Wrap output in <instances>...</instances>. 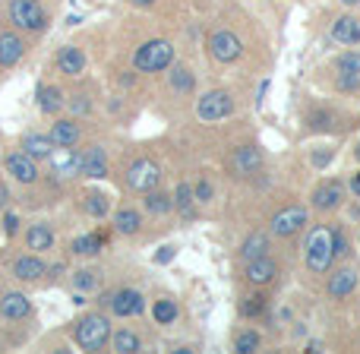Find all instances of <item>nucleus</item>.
<instances>
[{"label": "nucleus", "mask_w": 360, "mask_h": 354, "mask_svg": "<svg viewBox=\"0 0 360 354\" xmlns=\"http://www.w3.org/2000/svg\"><path fill=\"white\" fill-rule=\"evenodd\" d=\"M73 342L82 351H101L111 345V320L105 313H86L73 323Z\"/></svg>", "instance_id": "1"}, {"label": "nucleus", "mask_w": 360, "mask_h": 354, "mask_svg": "<svg viewBox=\"0 0 360 354\" xmlns=\"http://www.w3.org/2000/svg\"><path fill=\"white\" fill-rule=\"evenodd\" d=\"M332 260H335V253H332V231L326 228V225L310 228V234H307V241H304L307 269H310L313 275H326L332 269Z\"/></svg>", "instance_id": "2"}, {"label": "nucleus", "mask_w": 360, "mask_h": 354, "mask_svg": "<svg viewBox=\"0 0 360 354\" xmlns=\"http://www.w3.org/2000/svg\"><path fill=\"white\" fill-rule=\"evenodd\" d=\"M174 63V44L165 38H152V42L139 44L133 51V70L136 73H165Z\"/></svg>", "instance_id": "3"}, {"label": "nucleus", "mask_w": 360, "mask_h": 354, "mask_svg": "<svg viewBox=\"0 0 360 354\" xmlns=\"http://www.w3.org/2000/svg\"><path fill=\"white\" fill-rule=\"evenodd\" d=\"M6 13H10V23L22 32H41L48 25V13L38 0H10Z\"/></svg>", "instance_id": "4"}, {"label": "nucleus", "mask_w": 360, "mask_h": 354, "mask_svg": "<svg viewBox=\"0 0 360 354\" xmlns=\"http://www.w3.org/2000/svg\"><path fill=\"white\" fill-rule=\"evenodd\" d=\"M205 51H209V57L215 63H234V61H240V54H243V42L234 35V32L215 29V32H209V38H205Z\"/></svg>", "instance_id": "5"}, {"label": "nucleus", "mask_w": 360, "mask_h": 354, "mask_svg": "<svg viewBox=\"0 0 360 354\" xmlns=\"http://www.w3.org/2000/svg\"><path fill=\"white\" fill-rule=\"evenodd\" d=\"M231 111H234V99H231V92H224V89H212V92H205L202 99L196 101V118L202 120V124H215V120L231 118Z\"/></svg>", "instance_id": "6"}, {"label": "nucleus", "mask_w": 360, "mask_h": 354, "mask_svg": "<svg viewBox=\"0 0 360 354\" xmlns=\"http://www.w3.org/2000/svg\"><path fill=\"white\" fill-rule=\"evenodd\" d=\"M310 225V215H307L304 206H285L281 212H275L272 222H269V234L272 237H294Z\"/></svg>", "instance_id": "7"}, {"label": "nucleus", "mask_w": 360, "mask_h": 354, "mask_svg": "<svg viewBox=\"0 0 360 354\" xmlns=\"http://www.w3.org/2000/svg\"><path fill=\"white\" fill-rule=\"evenodd\" d=\"M101 304H105L108 310H111L114 317H120V320L143 317V310H146V298L139 291H133V288H120V291L101 294Z\"/></svg>", "instance_id": "8"}, {"label": "nucleus", "mask_w": 360, "mask_h": 354, "mask_svg": "<svg viewBox=\"0 0 360 354\" xmlns=\"http://www.w3.org/2000/svg\"><path fill=\"white\" fill-rule=\"evenodd\" d=\"M158 184H162V168H158V162H152V158H139V162H133L130 168H127V187H130L133 193H149V190H155Z\"/></svg>", "instance_id": "9"}, {"label": "nucleus", "mask_w": 360, "mask_h": 354, "mask_svg": "<svg viewBox=\"0 0 360 354\" xmlns=\"http://www.w3.org/2000/svg\"><path fill=\"white\" fill-rule=\"evenodd\" d=\"M310 203H313V209H316V212H335V209H342V203H345V184H342V180H323V184L313 187Z\"/></svg>", "instance_id": "10"}, {"label": "nucleus", "mask_w": 360, "mask_h": 354, "mask_svg": "<svg viewBox=\"0 0 360 354\" xmlns=\"http://www.w3.org/2000/svg\"><path fill=\"white\" fill-rule=\"evenodd\" d=\"M4 171L16 180V184H35V180H38V162L25 156L22 149H19V152H6V156H4Z\"/></svg>", "instance_id": "11"}, {"label": "nucleus", "mask_w": 360, "mask_h": 354, "mask_svg": "<svg viewBox=\"0 0 360 354\" xmlns=\"http://www.w3.org/2000/svg\"><path fill=\"white\" fill-rule=\"evenodd\" d=\"M357 282H360L357 269L354 266H342V269H335V272L329 275V282H326V294H329L332 301H345V298H351V294L357 291Z\"/></svg>", "instance_id": "12"}, {"label": "nucleus", "mask_w": 360, "mask_h": 354, "mask_svg": "<svg viewBox=\"0 0 360 354\" xmlns=\"http://www.w3.org/2000/svg\"><path fill=\"white\" fill-rule=\"evenodd\" d=\"M231 171L240 177H250V175H259L262 165H266V158H262V152L256 149V146H240V149L231 152Z\"/></svg>", "instance_id": "13"}, {"label": "nucleus", "mask_w": 360, "mask_h": 354, "mask_svg": "<svg viewBox=\"0 0 360 354\" xmlns=\"http://www.w3.org/2000/svg\"><path fill=\"white\" fill-rule=\"evenodd\" d=\"M243 279H247L250 285H256V288L272 285V282L278 279V263H275L269 253L266 256H256V260L247 263V269H243Z\"/></svg>", "instance_id": "14"}, {"label": "nucleus", "mask_w": 360, "mask_h": 354, "mask_svg": "<svg viewBox=\"0 0 360 354\" xmlns=\"http://www.w3.org/2000/svg\"><path fill=\"white\" fill-rule=\"evenodd\" d=\"M0 317L10 320V323H19V320L32 317V301L25 298L22 291H6L0 298Z\"/></svg>", "instance_id": "15"}, {"label": "nucleus", "mask_w": 360, "mask_h": 354, "mask_svg": "<svg viewBox=\"0 0 360 354\" xmlns=\"http://www.w3.org/2000/svg\"><path fill=\"white\" fill-rule=\"evenodd\" d=\"M79 175L82 177H108V156L101 146H89L86 152H79Z\"/></svg>", "instance_id": "16"}, {"label": "nucleus", "mask_w": 360, "mask_h": 354, "mask_svg": "<svg viewBox=\"0 0 360 354\" xmlns=\"http://www.w3.org/2000/svg\"><path fill=\"white\" fill-rule=\"evenodd\" d=\"M25 57V42L16 32H0V70H13Z\"/></svg>", "instance_id": "17"}, {"label": "nucleus", "mask_w": 360, "mask_h": 354, "mask_svg": "<svg viewBox=\"0 0 360 354\" xmlns=\"http://www.w3.org/2000/svg\"><path fill=\"white\" fill-rule=\"evenodd\" d=\"M332 42L342 48H357L360 44V19L357 16H338L332 23Z\"/></svg>", "instance_id": "18"}, {"label": "nucleus", "mask_w": 360, "mask_h": 354, "mask_svg": "<svg viewBox=\"0 0 360 354\" xmlns=\"http://www.w3.org/2000/svg\"><path fill=\"white\" fill-rule=\"evenodd\" d=\"M51 143L57 146V149H73L76 143H79V124L70 118H57L54 124H51Z\"/></svg>", "instance_id": "19"}, {"label": "nucleus", "mask_w": 360, "mask_h": 354, "mask_svg": "<svg viewBox=\"0 0 360 354\" xmlns=\"http://www.w3.org/2000/svg\"><path fill=\"white\" fill-rule=\"evenodd\" d=\"M19 149H22L29 158H35V162H48L51 152H54L57 146L51 143L48 133H25L22 143H19Z\"/></svg>", "instance_id": "20"}, {"label": "nucleus", "mask_w": 360, "mask_h": 354, "mask_svg": "<svg viewBox=\"0 0 360 354\" xmlns=\"http://www.w3.org/2000/svg\"><path fill=\"white\" fill-rule=\"evenodd\" d=\"M44 272H48V266H44V260L38 253L19 256V260L13 263V275H16L19 282H38V279H44Z\"/></svg>", "instance_id": "21"}, {"label": "nucleus", "mask_w": 360, "mask_h": 354, "mask_svg": "<svg viewBox=\"0 0 360 354\" xmlns=\"http://www.w3.org/2000/svg\"><path fill=\"white\" fill-rule=\"evenodd\" d=\"M57 70L67 76H82L86 73V54L73 44H67V48L57 51Z\"/></svg>", "instance_id": "22"}, {"label": "nucleus", "mask_w": 360, "mask_h": 354, "mask_svg": "<svg viewBox=\"0 0 360 354\" xmlns=\"http://www.w3.org/2000/svg\"><path fill=\"white\" fill-rule=\"evenodd\" d=\"M35 99H38V111L51 114V118H54L57 111H63V105H67V99H63V92L57 86H38Z\"/></svg>", "instance_id": "23"}, {"label": "nucleus", "mask_w": 360, "mask_h": 354, "mask_svg": "<svg viewBox=\"0 0 360 354\" xmlns=\"http://www.w3.org/2000/svg\"><path fill=\"white\" fill-rule=\"evenodd\" d=\"M54 247V231H51V225L38 222L32 225L29 231H25V250H35V253H44V250Z\"/></svg>", "instance_id": "24"}, {"label": "nucleus", "mask_w": 360, "mask_h": 354, "mask_svg": "<svg viewBox=\"0 0 360 354\" xmlns=\"http://www.w3.org/2000/svg\"><path fill=\"white\" fill-rule=\"evenodd\" d=\"M143 206H146V212H149V215H171V212H174V196H171L168 190H149L146 193V199H143Z\"/></svg>", "instance_id": "25"}, {"label": "nucleus", "mask_w": 360, "mask_h": 354, "mask_svg": "<svg viewBox=\"0 0 360 354\" xmlns=\"http://www.w3.org/2000/svg\"><path fill=\"white\" fill-rule=\"evenodd\" d=\"M139 225H143V215H139V209H133V206H124V209H117V215H114V231L124 237L136 234Z\"/></svg>", "instance_id": "26"}, {"label": "nucleus", "mask_w": 360, "mask_h": 354, "mask_svg": "<svg viewBox=\"0 0 360 354\" xmlns=\"http://www.w3.org/2000/svg\"><path fill=\"white\" fill-rule=\"evenodd\" d=\"M269 244H272V237H269L266 231H253V234L240 244V260L250 263V260H256V256H266L269 253Z\"/></svg>", "instance_id": "27"}, {"label": "nucleus", "mask_w": 360, "mask_h": 354, "mask_svg": "<svg viewBox=\"0 0 360 354\" xmlns=\"http://www.w3.org/2000/svg\"><path fill=\"white\" fill-rule=\"evenodd\" d=\"M70 285L82 294H95L101 288V272L98 269H76L73 279H70Z\"/></svg>", "instance_id": "28"}, {"label": "nucleus", "mask_w": 360, "mask_h": 354, "mask_svg": "<svg viewBox=\"0 0 360 354\" xmlns=\"http://www.w3.org/2000/svg\"><path fill=\"white\" fill-rule=\"evenodd\" d=\"M51 158H54V175H60V177L79 175V152L63 149V156H54V152H51Z\"/></svg>", "instance_id": "29"}, {"label": "nucleus", "mask_w": 360, "mask_h": 354, "mask_svg": "<svg viewBox=\"0 0 360 354\" xmlns=\"http://www.w3.org/2000/svg\"><path fill=\"white\" fill-rule=\"evenodd\" d=\"M171 196H174V209L180 212V215H184V218H193V206H196V196H193V187L186 184V180H180Z\"/></svg>", "instance_id": "30"}, {"label": "nucleus", "mask_w": 360, "mask_h": 354, "mask_svg": "<svg viewBox=\"0 0 360 354\" xmlns=\"http://www.w3.org/2000/svg\"><path fill=\"white\" fill-rule=\"evenodd\" d=\"M111 345H114V351H120V354L143 351V339H139L133 329H120V332H114V336H111Z\"/></svg>", "instance_id": "31"}, {"label": "nucleus", "mask_w": 360, "mask_h": 354, "mask_svg": "<svg viewBox=\"0 0 360 354\" xmlns=\"http://www.w3.org/2000/svg\"><path fill=\"white\" fill-rule=\"evenodd\" d=\"M168 80H171V89L180 95H190L193 89H196V76H193V70H186V67H174L168 73Z\"/></svg>", "instance_id": "32"}, {"label": "nucleus", "mask_w": 360, "mask_h": 354, "mask_svg": "<svg viewBox=\"0 0 360 354\" xmlns=\"http://www.w3.org/2000/svg\"><path fill=\"white\" fill-rule=\"evenodd\" d=\"M101 247H105V241H101V234L95 231V234H82L73 241V253L76 256H98Z\"/></svg>", "instance_id": "33"}, {"label": "nucleus", "mask_w": 360, "mask_h": 354, "mask_svg": "<svg viewBox=\"0 0 360 354\" xmlns=\"http://www.w3.org/2000/svg\"><path fill=\"white\" fill-rule=\"evenodd\" d=\"M335 124H338V118L332 111H326V108H316V111L307 114V127H310V130H316V133L335 130Z\"/></svg>", "instance_id": "34"}, {"label": "nucleus", "mask_w": 360, "mask_h": 354, "mask_svg": "<svg viewBox=\"0 0 360 354\" xmlns=\"http://www.w3.org/2000/svg\"><path fill=\"white\" fill-rule=\"evenodd\" d=\"M266 310H269V294H262V291L250 294V298L240 304V313H243V317H250V320H253V317H262Z\"/></svg>", "instance_id": "35"}, {"label": "nucleus", "mask_w": 360, "mask_h": 354, "mask_svg": "<svg viewBox=\"0 0 360 354\" xmlns=\"http://www.w3.org/2000/svg\"><path fill=\"white\" fill-rule=\"evenodd\" d=\"M152 317H155V323H162V326L174 323V320H177V304L171 298L155 301V307H152Z\"/></svg>", "instance_id": "36"}, {"label": "nucleus", "mask_w": 360, "mask_h": 354, "mask_svg": "<svg viewBox=\"0 0 360 354\" xmlns=\"http://www.w3.org/2000/svg\"><path fill=\"white\" fill-rule=\"evenodd\" d=\"M335 70H338V76H360V54L357 51H345L335 61Z\"/></svg>", "instance_id": "37"}, {"label": "nucleus", "mask_w": 360, "mask_h": 354, "mask_svg": "<svg viewBox=\"0 0 360 354\" xmlns=\"http://www.w3.org/2000/svg\"><path fill=\"white\" fill-rule=\"evenodd\" d=\"M259 345H262V336H259V332H253V329L240 332V336L234 339V348L240 351V354H253V351H259Z\"/></svg>", "instance_id": "38"}, {"label": "nucleus", "mask_w": 360, "mask_h": 354, "mask_svg": "<svg viewBox=\"0 0 360 354\" xmlns=\"http://www.w3.org/2000/svg\"><path fill=\"white\" fill-rule=\"evenodd\" d=\"M86 212H89L92 218H101V215H105V212H108V196H105V193H98V190L89 193V196H86Z\"/></svg>", "instance_id": "39"}, {"label": "nucleus", "mask_w": 360, "mask_h": 354, "mask_svg": "<svg viewBox=\"0 0 360 354\" xmlns=\"http://www.w3.org/2000/svg\"><path fill=\"white\" fill-rule=\"evenodd\" d=\"M332 253H335V260H338V256H348V253H351L348 234H345L342 228H335V231H332Z\"/></svg>", "instance_id": "40"}, {"label": "nucleus", "mask_w": 360, "mask_h": 354, "mask_svg": "<svg viewBox=\"0 0 360 354\" xmlns=\"http://www.w3.org/2000/svg\"><path fill=\"white\" fill-rule=\"evenodd\" d=\"M193 196H196V203H212V196H215V190H212L209 180H199L196 187H193Z\"/></svg>", "instance_id": "41"}, {"label": "nucleus", "mask_w": 360, "mask_h": 354, "mask_svg": "<svg viewBox=\"0 0 360 354\" xmlns=\"http://www.w3.org/2000/svg\"><path fill=\"white\" fill-rule=\"evenodd\" d=\"M70 101V108H73L76 114H89L92 111V99L89 95H73V99H67Z\"/></svg>", "instance_id": "42"}, {"label": "nucleus", "mask_w": 360, "mask_h": 354, "mask_svg": "<svg viewBox=\"0 0 360 354\" xmlns=\"http://www.w3.org/2000/svg\"><path fill=\"white\" fill-rule=\"evenodd\" d=\"M19 225H22V222H19L16 212H6V215H4V234L6 237H16L19 234Z\"/></svg>", "instance_id": "43"}, {"label": "nucleus", "mask_w": 360, "mask_h": 354, "mask_svg": "<svg viewBox=\"0 0 360 354\" xmlns=\"http://www.w3.org/2000/svg\"><path fill=\"white\" fill-rule=\"evenodd\" d=\"M338 89H342V92H357L360 76H338Z\"/></svg>", "instance_id": "44"}, {"label": "nucleus", "mask_w": 360, "mask_h": 354, "mask_svg": "<svg viewBox=\"0 0 360 354\" xmlns=\"http://www.w3.org/2000/svg\"><path fill=\"white\" fill-rule=\"evenodd\" d=\"M329 158H332V152H329V149L319 152V156L313 152V165H316V168H326V165H329Z\"/></svg>", "instance_id": "45"}, {"label": "nucleus", "mask_w": 360, "mask_h": 354, "mask_svg": "<svg viewBox=\"0 0 360 354\" xmlns=\"http://www.w3.org/2000/svg\"><path fill=\"white\" fill-rule=\"evenodd\" d=\"M174 250L177 247H165L162 253H155V263H171V260H174Z\"/></svg>", "instance_id": "46"}, {"label": "nucleus", "mask_w": 360, "mask_h": 354, "mask_svg": "<svg viewBox=\"0 0 360 354\" xmlns=\"http://www.w3.org/2000/svg\"><path fill=\"white\" fill-rule=\"evenodd\" d=\"M351 193L360 199V171H354V177H351Z\"/></svg>", "instance_id": "47"}, {"label": "nucleus", "mask_w": 360, "mask_h": 354, "mask_svg": "<svg viewBox=\"0 0 360 354\" xmlns=\"http://www.w3.org/2000/svg\"><path fill=\"white\" fill-rule=\"evenodd\" d=\"M6 203H10V193H6V187H0V209H6Z\"/></svg>", "instance_id": "48"}, {"label": "nucleus", "mask_w": 360, "mask_h": 354, "mask_svg": "<svg viewBox=\"0 0 360 354\" xmlns=\"http://www.w3.org/2000/svg\"><path fill=\"white\" fill-rule=\"evenodd\" d=\"M60 272H63V266H51L44 275H51V279H57V275H60Z\"/></svg>", "instance_id": "49"}, {"label": "nucleus", "mask_w": 360, "mask_h": 354, "mask_svg": "<svg viewBox=\"0 0 360 354\" xmlns=\"http://www.w3.org/2000/svg\"><path fill=\"white\" fill-rule=\"evenodd\" d=\"M130 4H133V6H143V10H146V6H152L155 0H130Z\"/></svg>", "instance_id": "50"}, {"label": "nucleus", "mask_w": 360, "mask_h": 354, "mask_svg": "<svg viewBox=\"0 0 360 354\" xmlns=\"http://www.w3.org/2000/svg\"><path fill=\"white\" fill-rule=\"evenodd\" d=\"M338 4H342V6H357L360 0H338Z\"/></svg>", "instance_id": "51"}, {"label": "nucleus", "mask_w": 360, "mask_h": 354, "mask_svg": "<svg viewBox=\"0 0 360 354\" xmlns=\"http://www.w3.org/2000/svg\"><path fill=\"white\" fill-rule=\"evenodd\" d=\"M354 156H357V158H360V143H357V149H354Z\"/></svg>", "instance_id": "52"}, {"label": "nucleus", "mask_w": 360, "mask_h": 354, "mask_svg": "<svg viewBox=\"0 0 360 354\" xmlns=\"http://www.w3.org/2000/svg\"><path fill=\"white\" fill-rule=\"evenodd\" d=\"M357 244H360V234H357Z\"/></svg>", "instance_id": "53"}]
</instances>
